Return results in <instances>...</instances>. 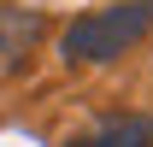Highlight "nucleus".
Returning <instances> with one entry per match:
<instances>
[{"instance_id": "1", "label": "nucleus", "mask_w": 153, "mask_h": 147, "mask_svg": "<svg viewBox=\"0 0 153 147\" xmlns=\"http://www.w3.org/2000/svg\"><path fill=\"white\" fill-rule=\"evenodd\" d=\"M153 30V0H118V6H100V12H82V18L65 30V59L71 65H106V59L130 53L135 41Z\"/></svg>"}, {"instance_id": "2", "label": "nucleus", "mask_w": 153, "mask_h": 147, "mask_svg": "<svg viewBox=\"0 0 153 147\" xmlns=\"http://www.w3.org/2000/svg\"><path fill=\"white\" fill-rule=\"evenodd\" d=\"M41 41V18L24 6H0V76H12Z\"/></svg>"}, {"instance_id": "3", "label": "nucleus", "mask_w": 153, "mask_h": 147, "mask_svg": "<svg viewBox=\"0 0 153 147\" xmlns=\"http://www.w3.org/2000/svg\"><path fill=\"white\" fill-rule=\"evenodd\" d=\"M71 147H153V118H141V112L106 118V124H94L88 135H76Z\"/></svg>"}]
</instances>
